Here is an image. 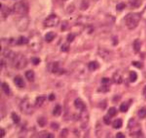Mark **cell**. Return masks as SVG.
Instances as JSON below:
<instances>
[{
    "mask_svg": "<svg viewBox=\"0 0 146 138\" xmlns=\"http://www.w3.org/2000/svg\"><path fill=\"white\" fill-rule=\"evenodd\" d=\"M60 22V18L56 14H50L48 17H46L44 20V26L45 27H55L57 26Z\"/></svg>",
    "mask_w": 146,
    "mask_h": 138,
    "instance_id": "9c48e42d",
    "label": "cell"
},
{
    "mask_svg": "<svg viewBox=\"0 0 146 138\" xmlns=\"http://www.w3.org/2000/svg\"><path fill=\"white\" fill-rule=\"evenodd\" d=\"M72 71L74 73V76L79 80H85L87 77V70L86 67L82 63H75L72 66Z\"/></svg>",
    "mask_w": 146,
    "mask_h": 138,
    "instance_id": "3957f363",
    "label": "cell"
},
{
    "mask_svg": "<svg viewBox=\"0 0 146 138\" xmlns=\"http://www.w3.org/2000/svg\"><path fill=\"white\" fill-rule=\"evenodd\" d=\"M74 106H75V108L77 109H79L80 111H83V110H85L86 109V106H85V103L83 102L81 99H76L75 101H74Z\"/></svg>",
    "mask_w": 146,
    "mask_h": 138,
    "instance_id": "5bb4252c",
    "label": "cell"
},
{
    "mask_svg": "<svg viewBox=\"0 0 146 138\" xmlns=\"http://www.w3.org/2000/svg\"><path fill=\"white\" fill-rule=\"evenodd\" d=\"M114 1H116V0H114Z\"/></svg>",
    "mask_w": 146,
    "mask_h": 138,
    "instance_id": "6f0895ef",
    "label": "cell"
},
{
    "mask_svg": "<svg viewBox=\"0 0 146 138\" xmlns=\"http://www.w3.org/2000/svg\"><path fill=\"white\" fill-rule=\"evenodd\" d=\"M133 48L135 53H139L140 48H141V41L139 40H136L133 43Z\"/></svg>",
    "mask_w": 146,
    "mask_h": 138,
    "instance_id": "cb8c5ba5",
    "label": "cell"
},
{
    "mask_svg": "<svg viewBox=\"0 0 146 138\" xmlns=\"http://www.w3.org/2000/svg\"><path fill=\"white\" fill-rule=\"evenodd\" d=\"M0 131H1V135H0V137H1V138H3V137H4V136H5V130H4L3 128H2V129H1Z\"/></svg>",
    "mask_w": 146,
    "mask_h": 138,
    "instance_id": "c3c4849f",
    "label": "cell"
},
{
    "mask_svg": "<svg viewBox=\"0 0 146 138\" xmlns=\"http://www.w3.org/2000/svg\"><path fill=\"white\" fill-rule=\"evenodd\" d=\"M50 66H51L50 71L52 73H54V74H61V73L63 72V71H61V69H60L58 63H53V64H51Z\"/></svg>",
    "mask_w": 146,
    "mask_h": 138,
    "instance_id": "e0dca14e",
    "label": "cell"
},
{
    "mask_svg": "<svg viewBox=\"0 0 146 138\" xmlns=\"http://www.w3.org/2000/svg\"><path fill=\"white\" fill-rule=\"evenodd\" d=\"M68 28H69V24H68V22H67V21H64L63 23H62L61 30H62V31H65V30H67Z\"/></svg>",
    "mask_w": 146,
    "mask_h": 138,
    "instance_id": "60d3db41",
    "label": "cell"
},
{
    "mask_svg": "<svg viewBox=\"0 0 146 138\" xmlns=\"http://www.w3.org/2000/svg\"><path fill=\"white\" fill-rule=\"evenodd\" d=\"M44 102H45L44 96H39V97H37L36 100H35V106H36V107H41V106L44 104Z\"/></svg>",
    "mask_w": 146,
    "mask_h": 138,
    "instance_id": "44dd1931",
    "label": "cell"
},
{
    "mask_svg": "<svg viewBox=\"0 0 146 138\" xmlns=\"http://www.w3.org/2000/svg\"><path fill=\"white\" fill-rule=\"evenodd\" d=\"M128 131L130 133V135L132 137H135L137 135H139L140 133H142L141 131V125L136 121V119L131 118L128 121V125H127Z\"/></svg>",
    "mask_w": 146,
    "mask_h": 138,
    "instance_id": "5b68a950",
    "label": "cell"
},
{
    "mask_svg": "<svg viewBox=\"0 0 146 138\" xmlns=\"http://www.w3.org/2000/svg\"><path fill=\"white\" fill-rule=\"evenodd\" d=\"M15 24H16V27H17V29L19 31H25L29 26V18L26 15L20 16L16 19Z\"/></svg>",
    "mask_w": 146,
    "mask_h": 138,
    "instance_id": "52a82bcc",
    "label": "cell"
},
{
    "mask_svg": "<svg viewBox=\"0 0 146 138\" xmlns=\"http://www.w3.org/2000/svg\"><path fill=\"white\" fill-rule=\"evenodd\" d=\"M136 80H137V74H136L135 72L129 73V81L133 83V82H135Z\"/></svg>",
    "mask_w": 146,
    "mask_h": 138,
    "instance_id": "1f68e13d",
    "label": "cell"
},
{
    "mask_svg": "<svg viewBox=\"0 0 146 138\" xmlns=\"http://www.w3.org/2000/svg\"><path fill=\"white\" fill-rule=\"evenodd\" d=\"M141 19V14L140 13H129L127 14L124 18L125 24L129 29H134L138 26Z\"/></svg>",
    "mask_w": 146,
    "mask_h": 138,
    "instance_id": "7a4b0ae2",
    "label": "cell"
},
{
    "mask_svg": "<svg viewBox=\"0 0 146 138\" xmlns=\"http://www.w3.org/2000/svg\"><path fill=\"white\" fill-rule=\"evenodd\" d=\"M99 68V64L97 62H90L88 64V69L90 71H95Z\"/></svg>",
    "mask_w": 146,
    "mask_h": 138,
    "instance_id": "d4e9b609",
    "label": "cell"
},
{
    "mask_svg": "<svg viewBox=\"0 0 146 138\" xmlns=\"http://www.w3.org/2000/svg\"><path fill=\"white\" fill-rule=\"evenodd\" d=\"M116 109H115L114 107H111L109 110H108V115L110 116V117H114L115 115H116Z\"/></svg>",
    "mask_w": 146,
    "mask_h": 138,
    "instance_id": "836d02e7",
    "label": "cell"
},
{
    "mask_svg": "<svg viewBox=\"0 0 146 138\" xmlns=\"http://www.w3.org/2000/svg\"><path fill=\"white\" fill-rule=\"evenodd\" d=\"M61 112H62L61 106L56 105L55 107H54V109H53V115H54V116H59V115L61 114Z\"/></svg>",
    "mask_w": 146,
    "mask_h": 138,
    "instance_id": "83f0119b",
    "label": "cell"
},
{
    "mask_svg": "<svg viewBox=\"0 0 146 138\" xmlns=\"http://www.w3.org/2000/svg\"><path fill=\"white\" fill-rule=\"evenodd\" d=\"M28 38H26V37H24V36H20V37H18L17 40H16V41H15V43L16 45H18V46H23V45H28Z\"/></svg>",
    "mask_w": 146,
    "mask_h": 138,
    "instance_id": "ffe728a7",
    "label": "cell"
},
{
    "mask_svg": "<svg viewBox=\"0 0 146 138\" xmlns=\"http://www.w3.org/2000/svg\"><path fill=\"white\" fill-rule=\"evenodd\" d=\"M28 46L29 49L33 53H38L42 48V37L40 35V33L33 31L31 32L29 38H28Z\"/></svg>",
    "mask_w": 146,
    "mask_h": 138,
    "instance_id": "6da1fadb",
    "label": "cell"
},
{
    "mask_svg": "<svg viewBox=\"0 0 146 138\" xmlns=\"http://www.w3.org/2000/svg\"><path fill=\"white\" fill-rule=\"evenodd\" d=\"M28 9H29V6H28V3H27L26 0L18 1L13 5V11L15 13L21 14L23 16L28 12Z\"/></svg>",
    "mask_w": 146,
    "mask_h": 138,
    "instance_id": "8992f818",
    "label": "cell"
},
{
    "mask_svg": "<svg viewBox=\"0 0 146 138\" xmlns=\"http://www.w3.org/2000/svg\"><path fill=\"white\" fill-rule=\"evenodd\" d=\"M138 117H139L140 119L146 118V107L141 108L139 111H138Z\"/></svg>",
    "mask_w": 146,
    "mask_h": 138,
    "instance_id": "f546056e",
    "label": "cell"
},
{
    "mask_svg": "<svg viewBox=\"0 0 146 138\" xmlns=\"http://www.w3.org/2000/svg\"><path fill=\"white\" fill-rule=\"evenodd\" d=\"M133 138H145V136L143 135V133H140L139 135H137V136H135V137Z\"/></svg>",
    "mask_w": 146,
    "mask_h": 138,
    "instance_id": "f907efd6",
    "label": "cell"
},
{
    "mask_svg": "<svg viewBox=\"0 0 146 138\" xmlns=\"http://www.w3.org/2000/svg\"><path fill=\"white\" fill-rule=\"evenodd\" d=\"M89 6V3L87 0H82V2H81V4H80V9H82V10H85V9H87Z\"/></svg>",
    "mask_w": 146,
    "mask_h": 138,
    "instance_id": "d6a6232c",
    "label": "cell"
},
{
    "mask_svg": "<svg viewBox=\"0 0 146 138\" xmlns=\"http://www.w3.org/2000/svg\"><path fill=\"white\" fill-rule=\"evenodd\" d=\"M112 126H113V128H115V129L121 128L122 127V120L121 119H116V120H114L112 122Z\"/></svg>",
    "mask_w": 146,
    "mask_h": 138,
    "instance_id": "4316f807",
    "label": "cell"
},
{
    "mask_svg": "<svg viewBox=\"0 0 146 138\" xmlns=\"http://www.w3.org/2000/svg\"><path fill=\"white\" fill-rule=\"evenodd\" d=\"M141 5V0H129L130 8H138Z\"/></svg>",
    "mask_w": 146,
    "mask_h": 138,
    "instance_id": "d6986e66",
    "label": "cell"
},
{
    "mask_svg": "<svg viewBox=\"0 0 146 138\" xmlns=\"http://www.w3.org/2000/svg\"><path fill=\"white\" fill-rule=\"evenodd\" d=\"M61 51H62V52H65V53L69 52V45H68V43H63L62 46H61Z\"/></svg>",
    "mask_w": 146,
    "mask_h": 138,
    "instance_id": "f35d334b",
    "label": "cell"
},
{
    "mask_svg": "<svg viewBox=\"0 0 146 138\" xmlns=\"http://www.w3.org/2000/svg\"><path fill=\"white\" fill-rule=\"evenodd\" d=\"M55 37H56V34L54 32H48L45 34V40H46L47 42H51Z\"/></svg>",
    "mask_w": 146,
    "mask_h": 138,
    "instance_id": "7402d4cb",
    "label": "cell"
},
{
    "mask_svg": "<svg viewBox=\"0 0 146 138\" xmlns=\"http://www.w3.org/2000/svg\"><path fill=\"white\" fill-rule=\"evenodd\" d=\"M110 79H108V78H103L101 80V83H102V86H107V87H110Z\"/></svg>",
    "mask_w": 146,
    "mask_h": 138,
    "instance_id": "e575fe53",
    "label": "cell"
},
{
    "mask_svg": "<svg viewBox=\"0 0 146 138\" xmlns=\"http://www.w3.org/2000/svg\"><path fill=\"white\" fill-rule=\"evenodd\" d=\"M92 1H94V2H96V1H98V0H92Z\"/></svg>",
    "mask_w": 146,
    "mask_h": 138,
    "instance_id": "9f6ffc18",
    "label": "cell"
},
{
    "mask_svg": "<svg viewBox=\"0 0 146 138\" xmlns=\"http://www.w3.org/2000/svg\"><path fill=\"white\" fill-rule=\"evenodd\" d=\"M54 99H55V96H54L53 94H51L50 96H49V100H50V101H53Z\"/></svg>",
    "mask_w": 146,
    "mask_h": 138,
    "instance_id": "db71d44e",
    "label": "cell"
},
{
    "mask_svg": "<svg viewBox=\"0 0 146 138\" xmlns=\"http://www.w3.org/2000/svg\"><path fill=\"white\" fill-rule=\"evenodd\" d=\"M20 110H21L22 113H24L26 115H31L32 113L34 112V108L31 105L30 101L27 98H25L23 99L21 101V103H20Z\"/></svg>",
    "mask_w": 146,
    "mask_h": 138,
    "instance_id": "ba28073f",
    "label": "cell"
},
{
    "mask_svg": "<svg viewBox=\"0 0 146 138\" xmlns=\"http://www.w3.org/2000/svg\"><path fill=\"white\" fill-rule=\"evenodd\" d=\"M141 18H143L146 21V7L143 9V11L141 12Z\"/></svg>",
    "mask_w": 146,
    "mask_h": 138,
    "instance_id": "f6af8a7d",
    "label": "cell"
},
{
    "mask_svg": "<svg viewBox=\"0 0 146 138\" xmlns=\"http://www.w3.org/2000/svg\"><path fill=\"white\" fill-rule=\"evenodd\" d=\"M68 136V130L67 129H63L61 131V134H60V137L61 138H67Z\"/></svg>",
    "mask_w": 146,
    "mask_h": 138,
    "instance_id": "b9f144b4",
    "label": "cell"
},
{
    "mask_svg": "<svg viewBox=\"0 0 146 138\" xmlns=\"http://www.w3.org/2000/svg\"><path fill=\"white\" fill-rule=\"evenodd\" d=\"M115 138H125V135H124L123 133H121V132H118V133L116 134Z\"/></svg>",
    "mask_w": 146,
    "mask_h": 138,
    "instance_id": "bcb514c9",
    "label": "cell"
},
{
    "mask_svg": "<svg viewBox=\"0 0 146 138\" xmlns=\"http://www.w3.org/2000/svg\"><path fill=\"white\" fill-rule=\"evenodd\" d=\"M11 116H12V120H13V122H14V123H16V124H17V123H19L20 118L16 113H12V115H11Z\"/></svg>",
    "mask_w": 146,
    "mask_h": 138,
    "instance_id": "d590c367",
    "label": "cell"
},
{
    "mask_svg": "<svg viewBox=\"0 0 146 138\" xmlns=\"http://www.w3.org/2000/svg\"><path fill=\"white\" fill-rule=\"evenodd\" d=\"M110 118H111V117H110V116L107 114V116H104V118H103V122H104L106 125H109L110 123H111V120H110Z\"/></svg>",
    "mask_w": 146,
    "mask_h": 138,
    "instance_id": "ab89813d",
    "label": "cell"
},
{
    "mask_svg": "<svg viewBox=\"0 0 146 138\" xmlns=\"http://www.w3.org/2000/svg\"><path fill=\"white\" fill-rule=\"evenodd\" d=\"M31 62H32V64L33 65H38L39 63H40V59H38V58H32L31 59Z\"/></svg>",
    "mask_w": 146,
    "mask_h": 138,
    "instance_id": "7bdbcfd3",
    "label": "cell"
},
{
    "mask_svg": "<svg viewBox=\"0 0 146 138\" xmlns=\"http://www.w3.org/2000/svg\"><path fill=\"white\" fill-rule=\"evenodd\" d=\"M25 77L29 82H33V81H34V78H35L34 72H33V71H27V72L25 73Z\"/></svg>",
    "mask_w": 146,
    "mask_h": 138,
    "instance_id": "603a6c76",
    "label": "cell"
},
{
    "mask_svg": "<svg viewBox=\"0 0 146 138\" xmlns=\"http://www.w3.org/2000/svg\"><path fill=\"white\" fill-rule=\"evenodd\" d=\"M74 38H75V33H69L67 35V41L68 42H72L74 40Z\"/></svg>",
    "mask_w": 146,
    "mask_h": 138,
    "instance_id": "74e56055",
    "label": "cell"
},
{
    "mask_svg": "<svg viewBox=\"0 0 146 138\" xmlns=\"http://www.w3.org/2000/svg\"><path fill=\"white\" fill-rule=\"evenodd\" d=\"M79 119L81 121V123H80L81 128L82 129H87V127H88V121H89V114H88V111L86 109L80 112Z\"/></svg>",
    "mask_w": 146,
    "mask_h": 138,
    "instance_id": "30bf717a",
    "label": "cell"
},
{
    "mask_svg": "<svg viewBox=\"0 0 146 138\" xmlns=\"http://www.w3.org/2000/svg\"><path fill=\"white\" fill-rule=\"evenodd\" d=\"M37 122H38L39 126L44 127V126H46V124H47V119L45 118V117H39V118L37 119Z\"/></svg>",
    "mask_w": 146,
    "mask_h": 138,
    "instance_id": "4dcf8cb0",
    "label": "cell"
},
{
    "mask_svg": "<svg viewBox=\"0 0 146 138\" xmlns=\"http://www.w3.org/2000/svg\"><path fill=\"white\" fill-rule=\"evenodd\" d=\"M129 106H130V103L129 102H123L120 105V111L121 112H126L128 111L129 109Z\"/></svg>",
    "mask_w": 146,
    "mask_h": 138,
    "instance_id": "f1b7e54d",
    "label": "cell"
},
{
    "mask_svg": "<svg viewBox=\"0 0 146 138\" xmlns=\"http://www.w3.org/2000/svg\"><path fill=\"white\" fill-rule=\"evenodd\" d=\"M106 138H114V137H113V135H112L110 132H109V133H107V134H106Z\"/></svg>",
    "mask_w": 146,
    "mask_h": 138,
    "instance_id": "f5cc1de1",
    "label": "cell"
},
{
    "mask_svg": "<svg viewBox=\"0 0 146 138\" xmlns=\"http://www.w3.org/2000/svg\"><path fill=\"white\" fill-rule=\"evenodd\" d=\"M126 7V5H125V3H119V4H117V6H116V10L117 11H122L124 8Z\"/></svg>",
    "mask_w": 146,
    "mask_h": 138,
    "instance_id": "8d00e7d4",
    "label": "cell"
},
{
    "mask_svg": "<svg viewBox=\"0 0 146 138\" xmlns=\"http://www.w3.org/2000/svg\"><path fill=\"white\" fill-rule=\"evenodd\" d=\"M14 84L17 86L18 88H24V87H25L24 80L22 79L20 76H16V77L14 78Z\"/></svg>",
    "mask_w": 146,
    "mask_h": 138,
    "instance_id": "9a60e30c",
    "label": "cell"
},
{
    "mask_svg": "<svg viewBox=\"0 0 146 138\" xmlns=\"http://www.w3.org/2000/svg\"><path fill=\"white\" fill-rule=\"evenodd\" d=\"M98 54L104 60H110V59H112V53L109 49H107V48H102V47H100L98 49Z\"/></svg>",
    "mask_w": 146,
    "mask_h": 138,
    "instance_id": "8fae6325",
    "label": "cell"
},
{
    "mask_svg": "<svg viewBox=\"0 0 146 138\" xmlns=\"http://www.w3.org/2000/svg\"><path fill=\"white\" fill-rule=\"evenodd\" d=\"M10 12H11V10H10L9 7L5 6V5H3V4H1V15H2V18H3V19L7 18V17L9 16Z\"/></svg>",
    "mask_w": 146,
    "mask_h": 138,
    "instance_id": "4fadbf2b",
    "label": "cell"
},
{
    "mask_svg": "<svg viewBox=\"0 0 146 138\" xmlns=\"http://www.w3.org/2000/svg\"><path fill=\"white\" fill-rule=\"evenodd\" d=\"M27 64H28L27 59L22 53H16L15 58L12 60V66L16 70H23L24 68H26Z\"/></svg>",
    "mask_w": 146,
    "mask_h": 138,
    "instance_id": "277c9868",
    "label": "cell"
},
{
    "mask_svg": "<svg viewBox=\"0 0 146 138\" xmlns=\"http://www.w3.org/2000/svg\"><path fill=\"white\" fill-rule=\"evenodd\" d=\"M143 96H144V98L146 99V86L144 87V89H143Z\"/></svg>",
    "mask_w": 146,
    "mask_h": 138,
    "instance_id": "11a10c76",
    "label": "cell"
},
{
    "mask_svg": "<svg viewBox=\"0 0 146 138\" xmlns=\"http://www.w3.org/2000/svg\"><path fill=\"white\" fill-rule=\"evenodd\" d=\"M1 88H2V91L5 93L6 95H10L11 94V91H10V88H9V86H8V84H6V83H2V85H1Z\"/></svg>",
    "mask_w": 146,
    "mask_h": 138,
    "instance_id": "484cf974",
    "label": "cell"
},
{
    "mask_svg": "<svg viewBox=\"0 0 146 138\" xmlns=\"http://www.w3.org/2000/svg\"><path fill=\"white\" fill-rule=\"evenodd\" d=\"M102 133H103V130H102V125L101 123L98 121L95 125V135L97 138H101L102 137Z\"/></svg>",
    "mask_w": 146,
    "mask_h": 138,
    "instance_id": "2e32d148",
    "label": "cell"
},
{
    "mask_svg": "<svg viewBox=\"0 0 146 138\" xmlns=\"http://www.w3.org/2000/svg\"><path fill=\"white\" fill-rule=\"evenodd\" d=\"M100 106H101V109H105V108H106V102L104 101Z\"/></svg>",
    "mask_w": 146,
    "mask_h": 138,
    "instance_id": "816d5d0a",
    "label": "cell"
},
{
    "mask_svg": "<svg viewBox=\"0 0 146 138\" xmlns=\"http://www.w3.org/2000/svg\"><path fill=\"white\" fill-rule=\"evenodd\" d=\"M132 65H133L134 67H136V68H138V69H141V68H142V64H141L140 62H133Z\"/></svg>",
    "mask_w": 146,
    "mask_h": 138,
    "instance_id": "ee69618b",
    "label": "cell"
},
{
    "mask_svg": "<svg viewBox=\"0 0 146 138\" xmlns=\"http://www.w3.org/2000/svg\"><path fill=\"white\" fill-rule=\"evenodd\" d=\"M2 54H3V57L5 58V59H9V60H11V63H12V60L14 59L15 58V56H16V53H13L11 49H9L8 47L7 48H3L2 49Z\"/></svg>",
    "mask_w": 146,
    "mask_h": 138,
    "instance_id": "7c38bea8",
    "label": "cell"
},
{
    "mask_svg": "<svg viewBox=\"0 0 146 138\" xmlns=\"http://www.w3.org/2000/svg\"><path fill=\"white\" fill-rule=\"evenodd\" d=\"M45 138H54V135L51 134V133H48V134L45 135Z\"/></svg>",
    "mask_w": 146,
    "mask_h": 138,
    "instance_id": "681fc988",
    "label": "cell"
},
{
    "mask_svg": "<svg viewBox=\"0 0 146 138\" xmlns=\"http://www.w3.org/2000/svg\"><path fill=\"white\" fill-rule=\"evenodd\" d=\"M51 127L53 128V129H58L59 128V125L57 123H55V122H53V123H51Z\"/></svg>",
    "mask_w": 146,
    "mask_h": 138,
    "instance_id": "7dc6e473",
    "label": "cell"
},
{
    "mask_svg": "<svg viewBox=\"0 0 146 138\" xmlns=\"http://www.w3.org/2000/svg\"><path fill=\"white\" fill-rule=\"evenodd\" d=\"M112 81L114 82L115 84H117V85L121 84V83H122V81H123V79H122V76H121L120 73L119 72L114 73V75L112 76Z\"/></svg>",
    "mask_w": 146,
    "mask_h": 138,
    "instance_id": "ac0fdd59",
    "label": "cell"
}]
</instances>
